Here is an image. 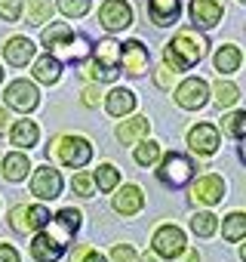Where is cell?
Returning a JSON list of instances; mask_svg holds the SVG:
<instances>
[{
  "mask_svg": "<svg viewBox=\"0 0 246 262\" xmlns=\"http://www.w3.org/2000/svg\"><path fill=\"white\" fill-rule=\"evenodd\" d=\"M80 210H74V207H65V210H59V216H50V222L34 234V244H31V256L37 259V262H56L62 253H65V247L71 244V237L77 234V228H80Z\"/></svg>",
  "mask_w": 246,
  "mask_h": 262,
  "instance_id": "1",
  "label": "cell"
},
{
  "mask_svg": "<svg viewBox=\"0 0 246 262\" xmlns=\"http://www.w3.org/2000/svg\"><path fill=\"white\" fill-rule=\"evenodd\" d=\"M206 53V37L197 34V31H179L166 50H163V59H166V68L173 71H191Z\"/></svg>",
  "mask_w": 246,
  "mask_h": 262,
  "instance_id": "2",
  "label": "cell"
},
{
  "mask_svg": "<svg viewBox=\"0 0 246 262\" xmlns=\"http://www.w3.org/2000/svg\"><path fill=\"white\" fill-rule=\"evenodd\" d=\"M117 71H120V43L111 40V37L108 40H99L95 43V59H92V65L83 74L95 77L99 83H111L117 77Z\"/></svg>",
  "mask_w": 246,
  "mask_h": 262,
  "instance_id": "3",
  "label": "cell"
},
{
  "mask_svg": "<svg viewBox=\"0 0 246 262\" xmlns=\"http://www.w3.org/2000/svg\"><path fill=\"white\" fill-rule=\"evenodd\" d=\"M56 158L68 170H80V167H86L92 161V145L83 136H62L56 142Z\"/></svg>",
  "mask_w": 246,
  "mask_h": 262,
  "instance_id": "4",
  "label": "cell"
},
{
  "mask_svg": "<svg viewBox=\"0 0 246 262\" xmlns=\"http://www.w3.org/2000/svg\"><path fill=\"white\" fill-rule=\"evenodd\" d=\"M157 176H160L163 185H169V188H182V185L191 182V176H194V161L185 158V155H176V151H173V155H166V158L160 161Z\"/></svg>",
  "mask_w": 246,
  "mask_h": 262,
  "instance_id": "5",
  "label": "cell"
},
{
  "mask_svg": "<svg viewBox=\"0 0 246 262\" xmlns=\"http://www.w3.org/2000/svg\"><path fill=\"white\" fill-rule=\"evenodd\" d=\"M154 253L163 256V259H179L185 253V231L176 228V225H160L154 231V241H151Z\"/></svg>",
  "mask_w": 246,
  "mask_h": 262,
  "instance_id": "6",
  "label": "cell"
},
{
  "mask_svg": "<svg viewBox=\"0 0 246 262\" xmlns=\"http://www.w3.org/2000/svg\"><path fill=\"white\" fill-rule=\"evenodd\" d=\"M99 22L108 31H123V28L133 25V7L127 0H105L99 7Z\"/></svg>",
  "mask_w": 246,
  "mask_h": 262,
  "instance_id": "7",
  "label": "cell"
},
{
  "mask_svg": "<svg viewBox=\"0 0 246 262\" xmlns=\"http://www.w3.org/2000/svg\"><path fill=\"white\" fill-rule=\"evenodd\" d=\"M176 105L179 108H188V111H197V108H203L206 105V99H209V86H206V80H200V77H188V80H182L179 86H176Z\"/></svg>",
  "mask_w": 246,
  "mask_h": 262,
  "instance_id": "8",
  "label": "cell"
},
{
  "mask_svg": "<svg viewBox=\"0 0 246 262\" xmlns=\"http://www.w3.org/2000/svg\"><path fill=\"white\" fill-rule=\"evenodd\" d=\"M31 194H37L40 201H56L62 194V173L53 170L50 164L37 167L31 176Z\"/></svg>",
  "mask_w": 246,
  "mask_h": 262,
  "instance_id": "9",
  "label": "cell"
},
{
  "mask_svg": "<svg viewBox=\"0 0 246 262\" xmlns=\"http://www.w3.org/2000/svg\"><path fill=\"white\" fill-rule=\"evenodd\" d=\"M7 108H16V111H22V114H28V111H34L37 108V102H40V96H37V86L31 83V80H13L10 86H7Z\"/></svg>",
  "mask_w": 246,
  "mask_h": 262,
  "instance_id": "10",
  "label": "cell"
},
{
  "mask_svg": "<svg viewBox=\"0 0 246 262\" xmlns=\"http://www.w3.org/2000/svg\"><path fill=\"white\" fill-rule=\"evenodd\" d=\"M225 198V182L222 176H203L191 185V204H203V207H212Z\"/></svg>",
  "mask_w": 246,
  "mask_h": 262,
  "instance_id": "11",
  "label": "cell"
},
{
  "mask_svg": "<svg viewBox=\"0 0 246 262\" xmlns=\"http://www.w3.org/2000/svg\"><path fill=\"white\" fill-rule=\"evenodd\" d=\"M151 62V53L142 40H127V43H120V65L127 68L130 74H142Z\"/></svg>",
  "mask_w": 246,
  "mask_h": 262,
  "instance_id": "12",
  "label": "cell"
},
{
  "mask_svg": "<svg viewBox=\"0 0 246 262\" xmlns=\"http://www.w3.org/2000/svg\"><path fill=\"white\" fill-rule=\"evenodd\" d=\"M218 142H222L218 139V129L212 123H197L191 133H188V145H191L194 155H215Z\"/></svg>",
  "mask_w": 246,
  "mask_h": 262,
  "instance_id": "13",
  "label": "cell"
},
{
  "mask_svg": "<svg viewBox=\"0 0 246 262\" xmlns=\"http://www.w3.org/2000/svg\"><path fill=\"white\" fill-rule=\"evenodd\" d=\"M225 16V7L218 0H191V19L200 28H215Z\"/></svg>",
  "mask_w": 246,
  "mask_h": 262,
  "instance_id": "14",
  "label": "cell"
},
{
  "mask_svg": "<svg viewBox=\"0 0 246 262\" xmlns=\"http://www.w3.org/2000/svg\"><path fill=\"white\" fill-rule=\"evenodd\" d=\"M145 207V194L139 185H123L117 194H114V210L120 216H136L139 210Z\"/></svg>",
  "mask_w": 246,
  "mask_h": 262,
  "instance_id": "15",
  "label": "cell"
},
{
  "mask_svg": "<svg viewBox=\"0 0 246 262\" xmlns=\"http://www.w3.org/2000/svg\"><path fill=\"white\" fill-rule=\"evenodd\" d=\"M179 13H182V4L179 0H148V16L154 25H173L179 22Z\"/></svg>",
  "mask_w": 246,
  "mask_h": 262,
  "instance_id": "16",
  "label": "cell"
},
{
  "mask_svg": "<svg viewBox=\"0 0 246 262\" xmlns=\"http://www.w3.org/2000/svg\"><path fill=\"white\" fill-rule=\"evenodd\" d=\"M71 37H74V31H71L68 22H53L50 28H43V43H46V50H50L56 59L62 56V50L68 47Z\"/></svg>",
  "mask_w": 246,
  "mask_h": 262,
  "instance_id": "17",
  "label": "cell"
},
{
  "mask_svg": "<svg viewBox=\"0 0 246 262\" xmlns=\"http://www.w3.org/2000/svg\"><path fill=\"white\" fill-rule=\"evenodd\" d=\"M4 59L10 65H16V68H22V65H28L34 59V43L28 37H10L7 47H4Z\"/></svg>",
  "mask_w": 246,
  "mask_h": 262,
  "instance_id": "18",
  "label": "cell"
},
{
  "mask_svg": "<svg viewBox=\"0 0 246 262\" xmlns=\"http://www.w3.org/2000/svg\"><path fill=\"white\" fill-rule=\"evenodd\" d=\"M148 129H151V120L148 117H130V120H123L117 126V139L123 145H133V142H139V139L148 136Z\"/></svg>",
  "mask_w": 246,
  "mask_h": 262,
  "instance_id": "19",
  "label": "cell"
},
{
  "mask_svg": "<svg viewBox=\"0 0 246 262\" xmlns=\"http://www.w3.org/2000/svg\"><path fill=\"white\" fill-rule=\"evenodd\" d=\"M37 136H40V129H37V123L34 120H16L13 126H10V142L16 145V148H31V145H37Z\"/></svg>",
  "mask_w": 246,
  "mask_h": 262,
  "instance_id": "20",
  "label": "cell"
},
{
  "mask_svg": "<svg viewBox=\"0 0 246 262\" xmlns=\"http://www.w3.org/2000/svg\"><path fill=\"white\" fill-rule=\"evenodd\" d=\"M0 167H4V179L22 182V179L28 176V170H31V161H28V155L19 148V151H13V155H7L4 161H0Z\"/></svg>",
  "mask_w": 246,
  "mask_h": 262,
  "instance_id": "21",
  "label": "cell"
},
{
  "mask_svg": "<svg viewBox=\"0 0 246 262\" xmlns=\"http://www.w3.org/2000/svg\"><path fill=\"white\" fill-rule=\"evenodd\" d=\"M105 108H108L111 117L130 114V111L136 108V96H133V90H111V93L105 96Z\"/></svg>",
  "mask_w": 246,
  "mask_h": 262,
  "instance_id": "22",
  "label": "cell"
},
{
  "mask_svg": "<svg viewBox=\"0 0 246 262\" xmlns=\"http://www.w3.org/2000/svg\"><path fill=\"white\" fill-rule=\"evenodd\" d=\"M240 62H243V53H240V47H234V43L218 47V50H215V59H212V65H215L218 74H234V71L240 68Z\"/></svg>",
  "mask_w": 246,
  "mask_h": 262,
  "instance_id": "23",
  "label": "cell"
},
{
  "mask_svg": "<svg viewBox=\"0 0 246 262\" xmlns=\"http://www.w3.org/2000/svg\"><path fill=\"white\" fill-rule=\"evenodd\" d=\"M34 77H37L40 83H59V77H62V65H59V59H56L53 53L34 59Z\"/></svg>",
  "mask_w": 246,
  "mask_h": 262,
  "instance_id": "24",
  "label": "cell"
},
{
  "mask_svg": "<svg viewBox=\"0 0 246 262\" xmlns=\"http://www.w3.org/2000/svg\"><path fill=\"white\" fill-rule=\"evenodd\" d=\"M92 185H99V191H114L120 185V170L114 164H102L92 173Z\"/></svg>",
  "mask_w": 246,
  "mask_h": 262,
  "instance_id": "25",
  "label": "cell"
},
{
  "mask_svg": "<svg viewBox=\"0 0 246 262\" xmlns=\"http://www.w3.org/2000/svg\"><path fill=\"white\" fill-rule=\"evenodd\" d=\"M222 237L231 241V244L243 241V237H246V216H243V213H231V216L222 222Z\"/></svg>",
  "mask_w": 246,
  "mask_h": 262,
  "instance_id": "26",
  "label": "cell"
},
{
  "mask_svg": "<svg viewBox=\"0 0 246 262\" xmlns=\"http://www.w3.org/2000/svg\"><path fill=\"white\" fill-rule=\"evenodd\" d=\"M25 16L31 25H43L53 19V7H50V0H28L25 4Z\"/></svg>",
  "mask_w": 246,
  "mask_h": 262,
  "instance_id": "27",
  "label": "cell"
},
{
  "mask_svg": "<svg viewBox=\"0 0 246 262\" xmlns=\"http://www.w3.org/2000/svg\"><path fill=\"white\" fill-rule=\"evenodd\" d=\"M212 93H215L218 108H231V105H237V99H240V90H237L234 83H228V80H215Z\"/></svg>",
  "mask_w": 246,
  "mask_h": 262,
  "instance_id": "28",
  "label": "cell"
},
{
  "mask_svg": "<svg viewBox=\"0 0 246 262\" xmlns=\"http://www.w3.org/2000/svg\"><path fill=\"white\" fill-rule=\"evenodd\" d=\"M215 228H218V219L212 213H194L191 216V231L197 237H209V234H215Z\"/></svg>",
  "mask_w": 246,
  "mask_h": 262,
  "instance_id": "29",
  "label": "cell"
},
{
  "mask_svg": "<svg viewBox=\"0 0 246 262\" xmlns=\"http://www.w3.org/2000/svg\"><path fill=\"white\" fill-rule=\"evenodd\" d=\"M86 53H89V40H86L83 34H74V37L68 40V47L62 50V56H59V59H74V62H83V59H86Z\"/></svg>",
  "mask_w": 246,
  "mask_h": 262,
  "instance_id": "30",
  "label": "cell"
},
{
  "mask_svg": "<svg viewBox=\"0 0 246 262\" xmlns=\"http://www.w3.org/2000/svg\"><path fill=\"white\" fill-rule=\"evenodd\" d=\"M225 133H228V136H234L237 142L246 136V111H234V114H228V117H225Z\"/></svg>",
  "mask_w": 246,
  "mask_h": 262,
  "instance_id": "31",
  "label": "cell"
},
{
  "mask_svg": "<svg viewBox=\"0 0 246 262\" xmlns=\"http://www.w3.org/2000/svg\"><path fill=\"white\" fill-rule=\"evenodd\" d=\"M133 158H136V164H139V167H151V164H157V161H160V145H157V142H142V145L136 148V155H133Z\"/></svg>",
  "mask_w": 246,
  "mask_h": 262,
  "instance_id": "32",
  "label": "cell"
},
{
  "mask_svg": "<svg viewBox=\"0 0 246 262\" xmlns=\"http://www.w3.org/2000/svg\"><path fill=\"white\" fill-rule=\"evenodd\" d=\"M25 219H28V231H40L50 222V210L46 207H25Z\"/></svg>",
  "mask_w": 246,
  "mask_h": 262,
  "instance_id": "33",
  "label": "cell"
},
{
  "mask_svg": "<svg viewBox=\"0 0 246 262\" xmlns=\"http://www.w3.org/2000/svg\"><path fill=\"white\" fill-rule=\"evenodd\" d=\"M59 10L68 19H80V16L89 13V0H59Z\"/></svg>",
  "mask_w": 246,
  "mask_h": 262,
  "instance_id": "34",
  "label": "cell"
},
{
  "mask_svg": "<svg viewBox=\"0 0 246 262\" xmlns=\"http://www.w3.org/2000/svg\"><path fill=\"white\" fill-rule=\"evenodd\" d=\"M22 16V0H0V19L4 22H19Z\"/></svg>",
  "mask_w": 246,
  "mask_h": 262,
  "instance_id": "35",
  "label": "cell"
},
{
  "mask_svg": "<svg viewBox=\"0 0 246 262\" xmlns=\"http://www.w3.org/2000/svg\"><path fill=\"white\" fill-rule=\"evenodd\" d=\"M71 188H74L80 198H92V176L77 173V176H74V182H71Z\"/></svg>",
  "mask_w": 246,
  "mask_h": 262,
  "instance_id": "36",
  "label": "cell"
},
{
  "mask_svg": "<svg viewBox=\"0 0 246 262\" xmlns=\"http://www.w3.org/2000/svg\"><path fill=\"white\" fill-rule=\"evenodd\" d=\"M10 225H13V231H19V234L28 231V219H25V207H22V204L13 207V213H10Z\"/></svg>",
  "mask_w": 246,
  "mask_h": 262,
  "instance_id": "37",
  "label": "cell"
},
{
  "mask_svg": "<svg viewBox=\"0 0 246 262\" xmlns=\"http://www.w3.org/2000/svg\"><path fill=\"white\" fill-rule=\"evenodd\" d=\"M111 259H114V262H133V259H136V250H133L130 244H117V247L111 250Z\"/></svg>",
  "mask_w": 246,
  "mask_h": 262,
  "instance_id": "38",
  "label": "cell"
},
{
  "mask_svg": "<svg viewBox=\"0 0 246 262\" xmlns=\"http://www.w3.org/2000/svg\"><path fill=\"white\" fill-rule=\"evenodd\" d=\"M173 74H176V71L163 65V68H157V71H154V83H157L160 90H173Z\"/></svg>",
  "mask_w": 246,
  "mask_h": 262,
  "instance_id": "39",
  "label": "cell"
},
{
  "mask_svg": "<svg viewBox=\"0 0 246 262\" xmlns=\"http://www.w3.org/2000/svg\"><path fill=\"white\" fill-rule=\"evenodd\" d=\"M99 99H102V90H99V86H86V90H83V105H86V108H95Z\"/></svg>",
  "mask_w": 246,
  "mask_h": 262,
  "instance_id": "40",
  "label": "cell"
},
{
  "mask_svg": "<svg viewBox=\"0 0 246 262\" xmlns=\"http://www.w3.org/2000/svg\"><path fill=\"white\" fill-rule=\"evenodd\" d=\"M0 262H19V250L10 244H0Z\"/></svg>",
  "mask_w": 246,
  "mask_h": 262,
  "instance_id": "41",
  "label": "cell"
},
{
  "mask_svg": "<svg viewBox=\"0 0 246 262\" xmlns=\"http://www.w3.org/2000/svg\"><path fill=\"white\" fill-rule=\"evenodd\" d=\"M80 262H108V259H105V256H102V253H95V250H92V247H89V250H86V253H83V256H80Z\"/></svg>",
  "mask_w": 246,
  "mask_h": 262,
  "instance_id": "42",
  "label": "cell"
},
{
  "mask_svg": "<svg viewBox=\"0 0 246 262\" xmlns=\"http://www.w3.org/2000/svg\"><path fill=\"white\" fill-rule=\"evenodd\" d=\"M10 129V108H0V133Z\"/></svg>",
  "mask_w": 246,
  "mask_h": 262,
  "instance_id": "43",
  "label": "cell"
},
{
  "mask_svg": "<svg viewBox=\"0 0 246 262\" xmlns=\"http://www.w3.org/2000/svg\"><path fill=\"white\" fill-rule=\"evenodd\" d=\"M182 262H200V253H197V250H191V253H185V256H182Z\"/></svg>",
  "mask_w": 246,
  "mask_h": 262,
  "instance_id": "44",
  "label": "cell"
},
{
  "mask_svg": "<svg viewBox=\"0 0 246 262\" xmlns=\"http://www.w3.org/2000/svg\"><path fill=\"white\" fill-rule=\"evenodd\" d=\"M142 262H157V259H154V256H148V253H145V256H142Z\"/></svg>",
  "mask_w": 246,
  "mask_h": 262,
  "instance_id": "45",
  "label": "cell"
},
{
  "mask_svg": "<svg viewBox=\"0 0 246 262\" xmlns=\"http://www.w3.org/2000/svg\"><path fill=\"white\" fill-rule=\"evenodd\" d=\"M0 80H4V68H0Z\"/></svg>",
  "mask_w": 246,
  "mask_h": 262,
  "instance_id": "46",
  "label": "cell"
},
{
  "mask_svg": "<svg viewBox=\"0 0 246 262\" xmlns=\"http://www.w3.org/2000/svg\"><path fill=\"white\" fill-rule=\"evenodd\" d=\"M240 4H246V0H240Z\"/></svg>",
  "mask_w": 246,
  "mask_h": 262,
  "instance_id": "47",
  "label": "cell"
}]
</instances>
